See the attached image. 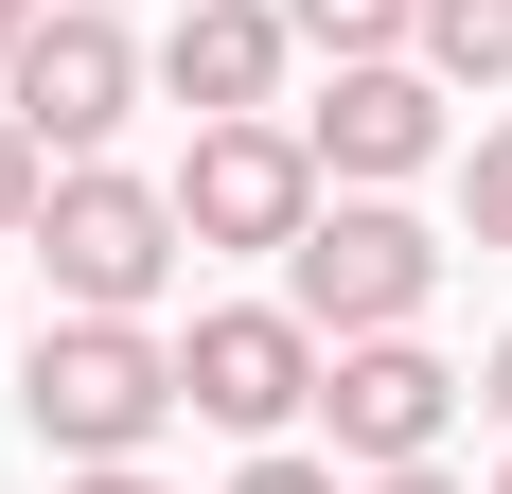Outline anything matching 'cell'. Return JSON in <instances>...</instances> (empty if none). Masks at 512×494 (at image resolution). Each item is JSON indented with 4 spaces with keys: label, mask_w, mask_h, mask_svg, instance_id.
I'll return each instance as SVG.
<instances>
[{
    "label": "cell",
    "mask_w": 512,
    "mask_h": 494,
    "mask_svg": "<svg viewBox=\"0 0 512 494\" xmlns=\"http://www.w3.org/2000/svg\"><path fill=\"white\" fill-rule=\"evenodd\" d=\"M18 36H36V18H0V71H18Z\"/></svg>",
    "instance_id": "cell-18"
},
{
    "label": "cell",
    "mask_w": 512,
    "mask_h": 494,
    "mask_svg": "<svg viewBox=\"0 0 512 494\" xmlns=\"http://www.w3.org/2000/svg\"><path fill=\"white\" fill-rule=\"evenodd\" d=\"M36 195H53V159H36V124H18V106H0V247L36 230Z\"/></svg>",
    "instance_id": "cell-13"
},
{
    "label": "cell",
    "mask_w": 512,
    "mask_h": 494,
    "mask_svg": "<svg viewBox=\"0 0 512 494\" xmlns=\"http://www.w3.org/2000/svg\"><path fill=\"white\" fill-rule=\"evenodd\" d=\"M477 406H495V424H512V336H495V353H477Z\"/></svg>",
    "instance_id": "cell-16"
},
{
    "label": "cell",
    "mask_w": 512,
    "mask_h": 494,
    "mask_svg": "<svg viewBox=\"0 0 512 494\" xmlns=\"http://www.w3.org/2000/svg\"><path fill=\"white\" fill-rule=\"evenodd\" d=\"M18 406H36L53 459H142L177 424V336H142V318H53L18 353Z\"/></svg>",
    "instance_id": "cell-2"
},
{
    "label": "cell",
    "mask_w": 512,
    "mask_h": 494,
    "mask_svg": "<svg viewBox=\"0 0 512 494\" xmlns=\"http://www.w3.org/2000/svg\"><path fill=\"white\" fill-rule=\"evenodd\" d=\"M495 494H512V477H495Z\"/></svg>",
    "instance_id": "cell-20"
},
{
    "label": "cell",
    "mask_w": 512,
    "mask_h": 494,
    "mask_svg": "<svg viewBox=\"0 0 512 494\" xmlns=\"http://www.w3.org/2000/svg\"><path fill=\"white\" fill-rule=\"evenodd\" d=\"M0 106L36 124V159H89L124 106H142V36L106 18V0H36V36H18V71H0Z\"/></svg>",
    "instance_id": "cell-6"
},
{
    "label": "cell",
    "mask_w": 512,
    "mask_h": 494,
    "mask_svg": "<svg viewBox=\"0 0 512 494\" xmlns=\"http://www.w3.org/2000/svg\"><path fill=\"white\" fill-rule=\"evenodd\" d=\"M283 300H301L318 336H407L424 300H442V230L389 195H318V230L283 247Z\"/></svg>",
    "instance_id": "cell-3"
},
{
    "label": "cell",
    "mask_w": 512,
    "mask_h": 494,
    "mask_svg": "<svg viewBox=\"0 0 512 494\" xmlns=\"http://www.w3.org/2000/svg\"><path fill=\"white\" fill-rule=\"evenodd\" d=\"M460 230H477V247H512V124L460 159Z\"/></svg>",
    "instance_id": "cell-12"
},
{
    "label": "cell",
    "mask_w": 512,
    "mask_h": 494,
    "mask_svg": "<svg viewBox=\"0 0 512 494\" xmlns=\"http://www.w3.org/2000/svg\"><path fill=\"white\" fill-rule=\"evenodd\" d=\"M53 265V318H142L159 283H177V195H159V177H124V159H71V177H53L36 195V230H18Z\"/></svg>",
    "instance_id": "cell-1"
},
{
    "label": "cell",
    "mask_w": 512,
    "mask_h": 494,
    "mask_svg": "<svg viewBox=\"0 0 512 494\" xmlns=\"http://www.w3.org/2000/svg\"><path fill=\"white\" fill-rule=\"evenodd\" d=\"M407 53L442 71V89H512V0H424Z\"/></svg>",
    "instance_id": "cell-10"
},
{
    "label": "cell",
    "mask_w": 512,
    "mask_h": 494,
    "mask_svg": "<svg viewBox=\"0 0 512 494\" xmlns=\"http://www.w3.org/2000/svg\"><path fill=\"white\" fill-rule=\"evenodd\" d=\"M159 89L195 106V124H265V89H283V0H195L159 36Z\"/></svg>",
    "instance_id": "cell-9"
},
{
    "label": "cell",
    "mask_w": 512,
    "mask_h": 494,
    "mask_svg": "<svg viewBox=\"0 0 512 494\" xmlns=\"http://www.w3.org/2000/svg\"><path fill=\"white\" fill-rule=\"evenodd\" d=\"M0 18H36V0H0Z\"/></svg>",
    "instance_id": "cell-19"
},
{
    "label": "cell",
    "mask_w": 512,
    "mask_h": 494,
    "mask_svg": "<svg viewBox=\"0 0 512 494\" xmlns=\"http://www.w3.org/2000/svg\"><path fill=\"white\" fill-rule=\"evenodd\" d=\"M407 18L424 0H283V36H318L336 71H354V53H407Z\"/></svg>",
    "instance_id": "cell-11"
},
{
    "label": "cell",
    "mask_w": 512,
    "mask_h": 494,
    "mask_svg": "<svg viewBox=\"0 0 512 494\" xmlns=\"http://www.w3.org/2000/svg\"><path fill=\"white\" fill-rule=\"evenodd\" d=\"M159 195H177V230H195V247H301L336 177H318L301 124H195V159H177Z\"/></svg>",
    "instance_id": "cell-5"
},
{
    "label": "cell",
    "mask_w": 512,
    "mask_h": 494,
    "mask_svg": "<svg viewBox=\"0 0 512 494\" xmlns=\"http://www.w3.org/2000/svg\"><path fill=\"white\" fill-rule=\"evenodd\" d=\"M318 371H336V336H318L301 300H212L195 336H177V406L230 424V442H283L318 406Z\"/></svg>",
    "instance_id": "cell-4"
},
{
    "label": "cell",
    "mask_w": 512,
    "mask_h": 494,
    "mask_svg": "<svg viewBox=\"0 0 512 494\" xmlns=\"http://www.w3.org/2000/svg\"><path fill=\"white\" fill-rule=\"evenodd\" d=\"M230 494H336V459H283V442H265V459H248Z\"/></svg>",
    "instance_id": "cell-14"
},
{
    "label": "cell",
    "mask_w": 512,
    "mask_h": 494,
    "mask_svg": "<svg viewBox=\"0 0 512 494\" xmlns=\"http://www.w3.org/2000/svg\"><path fill=\"white\" fill-rule=\"evenodd\" d=\"M301 142H318V177L389 195V177H424V159H442V71H424V53H354V71L301 106Z\"/></svg>",
    "instance_id": "cell-8"
},
{
    "label": "cell",
    "mask_w": 512,
    "mask_h": 494,
    "mask_svg": "<svg viewBox=\"0 0 512 494\" xmlns=\"http://www.w3.org/2000/svg\"><path fill=\"white\" fill-rule=\"evenodd\" d=\"M354 494H460V477H442V459H407V477H354Z\"/></svg>",
    "instance_id": "cell-17"
},
{
    "label": "cell",
    "mask_w": 512,
    "mask_h": 494,
    "mask_svg": "<svg viewBox=\"0 0 512 494\" xmlns=\"http://www.w3.org/2000/svg\"><path fill=\"white\" fill-rule=\"evenodd\" d=\"M71 494H159V477H142V459H71Z\"/></svg>",
    "instance_id": "cell-15"
},
{
    "label": "cell",
    "mask_w": 512,
    "mask_h": 494,
    "mask_svg": "<svg viewBox=\"0 0 512 494\" xmlns=\"http://www.w3.org/2000/svg\"><path fill=\"white\" fill-rule=\"evenodd\" d=\"M460 389H477V371H442L424 336H336V371H318V424H336V459H354V477H407V459H442Z\"/></svg>",
    "instance_id": "cell-7"
}]
</instances>
